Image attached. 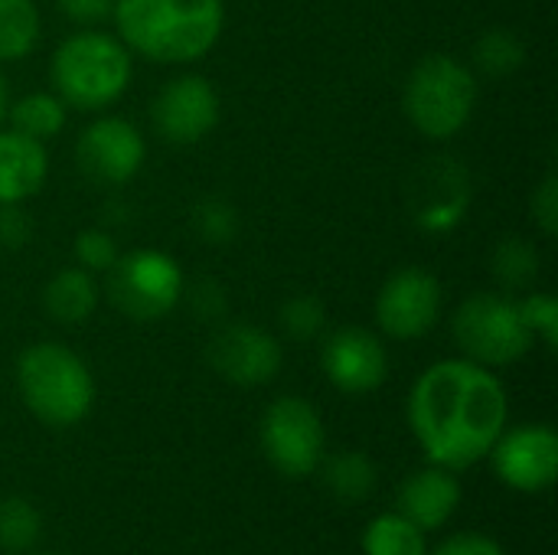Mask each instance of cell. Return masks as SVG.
I'll return each mask as SVG.
<instances>
[{"label": "cell", "instance_id": "6da1fadb", "mask_svg": "<svg viewBox=\"0 0 558 555\" xmlns=\"http://www.w3.org/2000/svg\"><path fill=\"white\" fill-rule=\"evenodd\" d=\"M507 389L494 370L458 357L432 363L409 393V425L425 458L468 471L490 455L507 429Z\"/></svg>", "mask_w": 558, "mask_h": 555}, {"label": "cell", "instance_id": "7a4b0ae2", "mask_svg": "<svg viewBox=\"0 0 558 555\" xmlns=\"http://www.w3.org/2000/svg\"><path fill=\"white\" fill-rule=\"evenodd\" d=\"M131 56L186 65L213 52L226 26L222 0H118L111 13Z\"/></svg>", "mask_w": 558, "mask_h": 555}, {"label": "cell", "instance_id": "3957f363", "mask_svg": "<svg viewBox=\"0 0 558 555\" xmlns=\"http://www.w3.org/2000/svg\"><path fill=\"white\" fill-rule=\"evenodd\" d=\"M134 75L131 49L101 29H78L65 36L49 59L52 92L65 101V108L78 111H105L128 92Z\"/></svg>", "mask_w": 558, "mask_h": 555}, {"label": "cell", "instance_id": "277c9868", "mask_svg": "<svg viewBox=\"0 0 558 555\" xmlns=\"http://www.w3.org/2000/svg\"><path fill=\"white\" fill-rule=\"evenodd\" d=\"M16 389L23 406L52 429H72L95 406V376L88 363L56 343H29L16 360Z\"/></svg>", "mask_w": 558, "mask_h": 555}, {"label": "cell", "instance_id": "5b68a950", "mask_svg": "<svg viewBox=\"0 0 558 555\" xmlns=\"http://www.w3.org/2000/svg\"><path fill=\"white\" fill-rule=\"evenodd\" d=\"M474 105L477 72L448 52H432L418 59L405 79L402 108L412 128L432 141H448L461 134L474 114Z\"/></svg>", "mask_w": 558, "mask_h": 555}, {"label": "cell", "instance_id": "8992f818", "mask_svg": "<svg viewBox=\"0 0 558 555\" xmlns=\"http://www.w3.org/2000/svg\"><path fill=\"white\" fill-rule=\"evenodd\" d=\"M461 353L487 370L520 363L533 347V330L520 314V301L504 291H477L461 301L451 321Z\"/></svg>", "mask_w": 558, "mask_h": 555}, {"label": "cell", "instance_id": "52a82bcc", "mask_svg": "<svg viewBox=\"0 0 558 555\" xmlns=\"http://www.w3.org/2000/svg\"><path fill=\"white\" fill-rule=\"evenodd\" d=\"M105 275L108 304L134 324L167 317L186 294L180 262L160 249H134L128 255H118V262Z\"/></svg>", "mask_w": 558, "mask_h": 555}, {"label": "cell", "instance_id": "ba28073f", "mask_svg": "<svg viewBox=\"0 0 558 555\" xmlns=\"http://www.w3.org/2000/svg\"><path fill=\"white\" fill-rule=\"evenodd\" d=\"M258 442L268 464L284 478H311L320 471L327 432L317 409L301 396L275 399L258 425Z\"/></svg>", "mask_w": 558, "mask_h": 555}, {"label": "cell", "instance_id": "9c48e42d", "mask_svg": "<svg viewBox=\"0 0 558 555\" xmlns=\"http://www.w3.org/2000/svg\"><path fill=\"white\" fill-rule=\"evenodd\" d=\"M405 206L428 236L458 229L471 209V170L458 157H425L405 180Z\"/></svg>", "mask_w": 558, "mask_h": 555}, {"label": "cell", "instance_id": "30bf717a", "mask_svg": "<svg viewBox=\"0 0 558 555\" xmlns=\"http://www.w3.org/2000/svg\"><path fill=\"white\" fill-rule=\"evenodd\" d=\"M445 307L441 285L425 268H399L392 272L376 294V324L392 340H422L435 330Z\"/></svg>", "mask_w": 558, "mask_h": 555}, {"label": "cell", "instance_id": "8fae6325", "mask_svg": "<svg viewBox=\"0 0 558 555\" xmlns=\"http://www.w3.org/2000/svg\"><path fill=\"white\" fill-rule=\"evenodd\" d=\"M147 144L134 121L118 114H98L82 128L75 141V164L82 177L98 186H121L144 167Z\"/></svg>", "mask_w": 558, "mask_h": 555}, {"label": "cell", "instance_id": "7c38bea8", "mask_svg": "<svg viewBox=\"0 0 558 555\" xmlns=\"http://www.w3.org/2000/svg\"><path fill=\"white\" fill-rule=\"evenodd\" d=\"M490 464L500 484L517 494H543L556 484L558 435L553 425L530 422L504 429L490 448Z\"/></svg>", "mask_w": 558, "mask_h": 555}, {"label": "cell", "instance_id": "4fadbf2b", "mask_svg": "<svg viewBox=\"0 0 558 555\" xmlns=\"http://www.w3.org/2000/svg\"><path fill=\"white\" fill-rule=\"evenodd\" d=\"M150 124L163 141L177 147L199 144L219 124V92L196 72L177 75L154 95Z\"/></svg>", "mask_w": 558, "mask_h": 555}, {"label": "cell", "instance_id": "5bb4252c", "mask_svg": "<svg viewBox=\"0 0 558 555\" xmlns=\"http://www.w3.org/2000/svg\"><path fill=\"white\" fill-rule=\"evenodd\" d=\"M209 366L232 386H265L281 373V343L255 324H226L209 340Z\"/></svg>", "mask_w": 558, "mask_h": 555}, {"label": "cell", "instance_id": "9a60e30c", "mask_svg": "<svg viewBox=\"0 0 558 555\" xmlns=\"http://www.w3.org/2000/svg\"><path fill=\"white\" fill-rule=\"evenodd\" d=\"M320 370L333 389L347 396L376 393L389 376V353L383 340L366 327H340L324 337Z\"/></svg>", "mask_w": 558, "mask_h": 555}, {"label": "cell", "instance_id": "2e32d148", "mask_svg": "<svg viewBox=\"0 0 558 555\" xmlns=\"http://www.w3.org/2000/svg\"><path fill=\"white\" fill-rule=\"evenodd\" d=\"M458 507H461L458 471H448L438 464L415 471L399 491V514L425 533L441 530L454 517Z\"/></svg>", "mask_w": 558, "mask_h": 555}, {"label": "cell", "instance_id": "e0dca14e", "mask_svg": "<svg viewBox=\"0 0 558 555\" xmlns=\"http://www.w3.org/2000/svg\"><path fill=\"white\" fill-rule=\"evenodd\" d=\"M46 177H49L46 144L13 128H0V206L26 203L43 190Z\"/></svg>", "mask_w": 558, "mask_h": 555}, {"label": "cell", "instance_id": "ac0fdd59", "mask_svg": "<svg viewBox=\"0 0 558 555\" xmlns=\"http://www.w3.org/2000/svg\"><path fill=\"white\" fill-rule=\"evenodd\" d=\"M98 298H101V288L95 281L92 272L72 265V268H62L56 272L46 288H43V311L62 324V327H78L85 324L95 307H98Z\"/></svg>", "mask_w": 558, "mask_h": 555}, {"label": "cell", "instance_id": "d6986e66", "mask_svg": "<svg viewBox=\"0 0 558 555\" xmlns=\"http://www.w3.org/2000/svg\"><path fill=\"white\" fill-rule=\"evenodd\" d=\"M490 272L504 294H526L543 272L539 249L523 236H504L490 255Z\"/></svg>", "mask_w": 558, "mask_h": 555}, {"label": "cell", "instance_id": "ffe728a7", "mask_svg": "<svg viewBox=\"0 0 558 555\" xmlns=\"http://www.w3.org/2000/svg\"><path fill=\"white\" fill-rule=\"evenodd\" d=\"M324 468V484L327 491L343 500V504H360L373 494L379 471L373 464V458L366 451H340L327 461H320Z\"/></svg>", "mask_w": 558, "mask_h": 555}, {"label": "cell", "instance_id": "44dd1931", "mask_svg": "<svg viewBox=\"0 0 558 555\" xmlns=\"http://www.w3.org/2000/svg\"><path fill=\"white\" fill-rule=\"evenodd\" d=\"M7 121L13 131L46 144L65 128V101L56 92H29V95L10 101Z\"/></svg>", "mask_w": 558, "mask_h": 555}, {"label": "cell", "instance_id": "7402d4cb", "mask_svg": "<svg viewBox=\"0 0 558 555\" xmlns=\"http://www.w3.org/2000/svg\"><path fill=\"white\" fill-rule=\"evenodd\" d=\"M43 33V20L33 0H0V62L26 59Z\"/></svg>", "mask_w": 558, "mask_h": 555}, {"label": "cell", "instance_id": "603a6c76", "mask_svg": "<svg viewBox=\"0 0 558 555\" xmlns=\"http://www.w3.org/2000/svg\"><path fill=\"white\" fill-rule=\"evenodd\" d=\"M363 555H428L425 530H418L399 510L383 514L363 530Z\"/></svg>", "mask_w": 558, "mask_h": 555}, {"label": "cell", "instance_id": "cb8c5ba5", "mask_svg": "<svg viewBox=\"0 0 558 555\" xmlns=\"http://www.w3.org/2000/svg\"><path fill=\"white\" fill-rule=\"evenodd\" d=\"M474 69L487 79H510L523 62H526V46L523 39L507 29V26H490L487 33H481L474 39L471 49Z\"/></svg>", "mask_w": 558, "mask_h": 555}, {"label": "cell", "instance_id": "d4e9b609", "mask_svg": "<svg viewBox=\"0 0 558 555\" xmlns=\"http://www.w3.org/2000/svg\"><path fill=\"white\" fill-rule=\"evenodd\" d=\"M43 517L23 497L0 500V550L3 553H29L39 543Z\"/></svg>", "mask_w": 558, "mask_h": 555}, {"label": "cell", "instance_id": "484cf974", "mask_svg": "<svg viewBox=\"0 0 558 555\" xmlns=\"http://www.w3.org/2000/svg\"><path fill=\"white\" fill-rule=\"evenodd\" d=\"M190 226L206 245H229L239 236V209L226 196H203L190 209Z\"/></svg>", "mask_w": 558, "mask_h": 555}, {"label": "cell", "instance_id": "4316f807", "mask_svg": "<svg viewBox=\"0 0 558 555\" xmlns=\"http://www.w3.org/2000/svg\"><path fill=\"white\" fill-rule=\"evenodd\" d=\"M281 327L291 340H317L327 327V307L314 294H294L281 304Z\"/></svg>", "mask_w": 558, "mask_h": 555}, {"label": "cell", "instance_id": "83f0119b", "mask_svg": "<svg viewBox=\"0 0 558 555\" xmlns=\"http://www.w3.org/2000/svg\"><path fill=\"white\" fill-rule=\"evenodd\" d=\"M75 265L92 272V275H105L114 262H118V242L108 229H82L75 236Z\"/></svg>", "mask_w": 558, "mask_h": 555}, {"label": "cell", "instance_id": "f1b7e54d", "mask_svg": "<svg viewBox=\"0 0 558 555\" xmlns=\"http://www.w3.org/2000/svg\"><path fill=\"white\" fill-rule=\"evenodd\" d=\"M520 301V314L526 321V327L533 330V337H539L549 350L558 347V301L553 294L543 291H526Z\"/></svg>", "mask_w": 558, "mask_h": 555}, {"label": "cell", "instance_id": "f546056e", "mask_svg": "<svg viewBox=\"0 0 558 555\" xmlns=\"http://www.w3.org/2000/svg\"><path fill=\"white\" fill-rule=\"evenodd\" d=\"M530 216L536 222V229L553 239L558 232V177L556 173H546L543 183L533 190L530 196Z\"/></svg>", "mask_w": 558, "mask_h": 555}, {"label": "cell", "instance_id": "4dcf8cb0", "mask_svg": "<svg viewBox=\"0 0 558 555\" xmlns=\"http://www.w3.org/2000/svg\"><path fill=\"white\" fill-rule=\"evenodd\" d=\"M33 236V219L26 216L23 203L0 206V249H23Z\"/></svg>", "mask_w": 558, "mask_h": 555}, {"label": "cell", "instance_id": "1f68e13d", "mask_svg": "<svg viewBox=\"0 0 558 555\" xmlns=\"http://www.w3.org/2000/svg\"><path fill=\"white\" fill-rule=\"evenodd\" d=\"M114 3H118V0H56L59 13H62L65 20H72L75 26H85V29H92V26L111 20Z\"/></svg>", "mask_w": 558, "mask_h": 555}, {"label": "cell", "instance_id": "d6a6232c", "mask_svg": "<svg viewBox=\"0 0 558 555\" xmlns=\"http://www.w3.org/2000/svg\"><path fill=\"white\" fill-rule=\"evenodd\" d=\"M432 555H507L504 546L494 536L484 533H458L451 540H445Z\"/></svg>", "mask_w": 558, "mask_h": 555}, {"label": "cell", "instance_id": "836d02e7", "mask_svg": "<svg viewBox=\"0 0 558 555\" xmlns=\"http://www.w3.org/2000/svg\"><path fill=\"white\" fill-rule=\"evenodd\" d=\"M190 304L203 321H219L226 314V288L219 281H196L190 291Z\"/></svg>", "mask_w": 558, "mask_h": 555}, {"label": "cell", "instance_id": "e575fe53", "mask_svg": "<svg viewBox=\"0 0 558 555\" xmlns=\"http://www.w3.org/2000/svg\"><path fill=\"white\" fill-rule=\"evenodd\" d=\"M7 111H10V88H7V79H3V72H0V128H3V121H7Z\"/></svg>", "mask_w": 558, "mask_h": 555}, {"label": "cell", "instance_id": "d590c367", "mask_svg": "<svg viewBox=\"0 0 558 555\" xmlns=\"http://www.w3.org/2000/svg\"><path fill=\"white\" fill-rule=\"evenodd\" d=\"M52 555H56V553H52Z\"/></svg>", "mask_w": 558, "mask_h": 555}]
</instances>
